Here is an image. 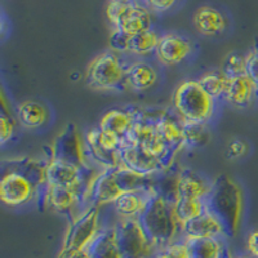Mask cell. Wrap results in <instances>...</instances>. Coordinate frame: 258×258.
<instances>
[{
	"instance_id": "cell-1",
	"label": "cell",
	"mask_w": 258,
	"mask_h": 258,
	"mask_svg": "<svg viewBox=\"0 0 258 258\" xmlns=\"http://www.w3.org/2000/svg\"><path fill=\"white\" fill-rule=\"evenodd\" d=\"M156 176L138 173L124 165L102 169L97 174L89 194V206L102 207L114 204L126 192H155Z\"/></svg>"
},
{
	"instance_id": "cell-2",
	"label": "cell",
	"mask_w": 258,
	"mask_h": 258,
	"mask_svg": "<svg viewBox=\"0 0 258 258\" xmlns=\"http://www.w3.org/2000/svg\"><path fill=\"white\" fill-rule=\"evenodd\" d=\"M138 221L156 249L182 239L183 225L177 218L174 202L158 191L149 198Z\"/></svg>"
},
{
	"instance_id": "cell-3",
	"label": "cell",
	"mask_w": 258,
	"mask_h": 258,
	"mask_svg": "<svg viewBox=\"0 0 258 258\" xmlns=\"http://www.w3.org/2000/svg\"><path fill=\"white\" fill-rule=\"evenodd\" d=\"M207 208L220 220L226 236L232 238L239 232L244 212V197L240 186L227 174L213 181L212 191L206 199Z\"/></svg>"
},
{
	"instance_id": "cell-4",
	"label": "cell",
	"mask_w": 258,
	"mask_h": 258,
	"mask_svg": "<svg viewBox=\"0 0 258 258\" xmlns=\"http://www.w3.org/2000/svg\"><path fill=\"white\" fill-rule=\"evenodd\" d=\"M173 109L181 121L208 123L214 114L213 100L198 80H186L177 87L173 93Z\"/></svg>"
},
{
	"instance_id": "cell-5",
	"label": "cell",
	"mask_w": 258,
	"mask_h": 258,
	"mask_svg": "<svg viewBox=\"0 0 258 258\" xmlns=\"http://www.w3.org/2000/svg\"><path fill=\"white\" fill-rule=\"evenodd\" d=\"M128 62L124 61L119 53L105 52L97 56L89 63L85 73V83L88 87L101 91L123 89L125 83Z\"/></svg>"
},
{
	"instance_id": "cell-6",
	"label": "cell",
	"mask_w": 258,
	"mask_h": 258,
	"mask_svg": "<svg viewBox=\"0 0 258 258\" xmlns=\"http://www.w3.org/2000/svg\"><path fill=\"white\" fill-rule=\"evenodd\" d=\"M135 123L123 138V141L126 144L137 145L150 155L167 161L170 165L173 164L174 155L177 153L169 149V146L159 136L155 128V121L150 120L149 117L141 112H135Z\"/></svg>"
},
{
	"instance_id": "cell-7",
	"label": "cell",
	"mask_w": 258,
	"mask_h": 258,
	"mask_svg": "<svg viewBox=\"0 0 258 258\" xmlns=\"http://www.w3.org/2000/svg\"><path fill=\"white\" fill-rule=\"evenodd\" d=\"M87 156L91 158L102 169H110L120 165V151L123 137L115 133L96 128L84 136Z\"/></svg>"
},
{
	"instance_id": "cell-8",
	"label": "cell",
	"mask_w": 258,
	"mask_h": 258,
	"mask_svg": "<svg viewBox=\"0 0 258 258\" xmlns=\"http://www.w3.org/2000/svg\"><path fill=\"white\" fill-rule=\"evenodd\" d=\"M100 232V207H87L84 212L70 222L61 252L88 249Z\"/></svg>"
},
{
	"instance_id": "cell-9",
	"label": "cell",
	"mask_w": 258,
	"mask_h": 258,
	"mask_svg": "<svg viewBox=\"0 0 258 258\" xmlns=\"http://www.w3.org/2000/svg\"><path fill=\"white\" fill-rule=\"evenodd\" d=\"M115 230L123 258H151L156 252L138 218L120 220Z\"/></svg>"
},
{
	"instance_id": "cell-10",
	"label": "cell",
	"mask_w": 258,
	"mask_h": 258,
	"mask_svg": "<svg viewBox=\"0 0 258 258\" xmlns=\"http://www.w3.org/2000/svg\"><path fill=\"white\" fill-rule=\"evenodd\" d=\"M50 158L68 161L80 168L88 167L85 140L82 137L75 124H68L66 128L59 133L52 146Z\"/></svg>"
},
{
	"instance_id": "cell-11",
	"label": "cell",
	"mask_w": 258,
	"mask_h": 258,
	"mask_svg": "<svg viewBox=\"0 0 258 258\" xmlns=\"http://www.w3.org/2000/svg\"><path fill=\"white\" fill-rule=\"evenodd\" d=\"M38 191V186L24 174L17 172H2L0 199L6 206H25L30 200L34 199Z\"/></svg>"
},
{
	"instance_id": "cell-12",
	"label": "cell",
	"mask_w": 258,
	"mask_h": 258,
	"mask_svg": "<svg viewBox=\"0 0 258 258\" xmlns=\"http://www.w3.org/2000/svg\"><path fill=\"white\" fill-rule=\"evenodd\" d=\"M119 156L121 165L147 176H158L159 173L167 172L172 167L167 161L147 154L137 145L126 144L124 141L119 151Z\"/></svg>"
},
{
	"instance_id": "cell-13",
	"label": "cell",
	"mask_w": 258,
	"mask_h": 258,
	"mask_svg": "<svg viewBox=\"0 0 258 258\" xmlns=\"http://www.w3.org/2000/svg\"><path fill=\"white\" fill-rule=\"evenodd\" d=\"M192 52L191 41L178 34L160 36L155 54L159 62L165 66H177L185 61Z\"/></svg>"
},
{
	"instance_id": "cell-14",
	"label": "cell",
	"mask_w": 258,
	"mask_h": 258,
	"mask_svg": "<svg viewBox=\"0 0 258 258\" xmlns=\"http://www.w3.org/2000/svg\"><path fill=\"white\" fill-rule=\"evenodd\" d=\"M114 26L128 35H135L151 29V15L146 7L136 3L135 0L126 2Z\"/></svg>"
},
{
	"instance_id": "cell-15",
	"label": "cell",
	"mask_w": 258,
	"mask_h": 258,
	"mask_svg": "<svg viewBox=\"0 0 258 258\" xmlns=\"http://www.w3.org/2000/svg\"><path fill=\"white\" fill-rule=\"evenodd\" d=\"M213 182H209L206 177L197 173L190 168H185L177 173L176 192L178 198H188V199H204L208 198L212 191Z\"/></svg>"
},
{
	"instance_id": "cell-16",
	"label": "cell",
	"mask_w": 258,
	"mask_h": 258,
	"mask_svg": "<svg viewBox=\"0 0 258 258\" xmlns=\"http://www.w3.org/2000/svg\"><path fill=\"white\" fill-rule=\"evenodd\" d=\"M226 236L222 223L208 208L197 218L188 221L182 229V239L222 238Z\"/></svg>"
},
{
	"instance_id": "cell-17",
	"label": "cell",
	"mask_w": 258,
	"mask_h": 258,
	"mask_svg": "<svg viewBox=\"0 0 258 258\" xmlns=\"http://www.w3.org/2000/svg\"><path fill=\"white\" fill-rule=\"evenodd\" d=\"M257 96V88L246 74L227 78V85H226L223 98L230 105L235 106L238 109H246L252 105L253 100Z\"/></svg>"
},
{
	"instance_id": "cell-18",
	"label": "cell",
	"mask_w": 258,
	"mask_h": 258,
	"mask_svg": "<svg viewBox=\"0 0 258 258\" xmlns=\"http://www.w3.org/2000/svg\"><path fill=\"white\" fill-rule=\"evenodd\" d=\"M45 199L48 204L58 213L69 216L71 221L75 218L74 212L83 207L80 195L73 188L61 187V186H47L45 187Z\"/></svg>"
},
{
	"instance_id": "cell-19",
	"label": "cell",
	"mask_w": 258,
	"mask_h": 258,
	"mask_svg": "<svg viewBox=\"0 0 258 258\" xmlns=\"http://www.w3.org/2000/svg\"><path fill=\"white\" fill-rule=\"evenodd\" d=\"M2 167H3L2 172H17V173L26 176L38 186L39 190L47 185V182H45L47 164H44L43 161L31 158H21L15 159V160L3 161Z\"/></svg>"
},
{
	"instance_id": "cell-20",
	"label": "cell",
	"mask_w": 258,
	"mask_h": 258,
	"mask_svg": "<svg viewBox=\"0 0 258 258\" xmlns=\"http://www.w3.org/2000/svg\"><path fill=\"white\" fill-rule=\"evenodd\" d=\"M226 25V18L213 7H200L194 15V26L204 36L221 35Z\"/></svg>"
},
{
	"instance_id": "cell-21",
	"label": "cell",
	"mask_w": 258,
	"mask_h": 258,
	"mask_svg": "<svg viewBox=\"0 0 258 258\" xmlns=\"http://www.w3.org/2000/svg\"><path fill=\"white\" fill-rule=\"evenodd\" d=\"M158 71L154 66L144 61L129 62L126 68L125 83L133 91H146L155 85Z\"/></svg>"
},
{
	"instance_id": "cell-22",
	"label": "cell",
	"mask_w": 258,
	"mask_h": 258,
	"mask_svg": "<svg viewBox=\"0 0 258 258\" xmlns=\"http://www.w3.org/2000/svg\"><path fill=\"white\" fill-rule=\"evenodd\" d=\"M156 192V191H155ZM155 192H126L115 200L114 211L121 220L138 218L144 212L149 198Z\"/></svg>"
},
{
	"instance_id": "cell-23",
	"label": "cell",
	"mask_w": 258,
	"mask_h": 258,
	"mask_svg": "<svg viewBox=\"0 0 258 258\" xmlns=\"http://www.w3.org/2000/svg\"><path fill=\"white\" fill-rule=\"evenodd\" d=\"M88 250L93 258H123L117 244L115 226L110 229L101 230L98 236L89 245Z\"/></svg>"
},
{
	"instance_id": "cell-24",
	"label": "cell",
	"mask_w": 258,
	"mask_h": 258,
	"mask_svg": "<svg viewBox=\"0 0 258 258\" xmlns=\"http://www.w3.org/2000/svg\"><path fill=\"white\" fill-rule=\"evenodd\" d=\"M188 250V258H225L226 250L221 238L183 239Z\"/></svg>"
},
{
	"instance_id": "cell-25",
	"label": "cell",
	"mask_w": 258,
	"mask_h": 258,
	"mask_svg": "<svg viewBox=\"0 0 258 258\" xmlns=\"http://www.w3.org/2000/svg\"><path fill=\"white\" fill-rule=\"evenodd\" d=\"M135 120L136 115L133 111L114 109L107 111L101 117L98 128L103 129V131H109V132H112L124 138L126 133L129 132V129L132 128Z\"/></svg>"
},
{
	"instance_id": "cell-26",
	"label": "cell",
	"mask_w": 258,
	"mask_h": 258,
	"mask_svg": "<svg viewBox=\"0 0 258 258\" xmlns=\"http://www.w3.org/2000/svg\"><path fill=\"white\" fill-rule=\"evenodd\" d=\"M17 116L25 128L38 129L47 123L48 111L43 103L29 100L17 106Z\"/></svg>"
},
{
	"instance_id": "cell-27",
	"label": "cell",
	"mask_w": 258,
	"mask_h": 258,
	"mask_svg": "<svg viewBox=\"0 0 258 258\" xmlns=\"http://www.w3.org/2000/svg\"><path fill=\"white\" fill-rule=\"evenodd\" d=\"M155 128L163 141L173 151H178L183 147V129L182 123L169 116H161L155 121Z\"/></svg>"
},
{
	"instance_id": "cell-28",
	"label": "cell",
	"mask_w": 258,
	"mask_h": 258,
	"mask_svg": "<svg viewBox=\"0 0 258 258\" xmlns=\"http://www.w3.org/2000/svg\"><path fill=\"white\" fill-rule=\"evenodd\" d=\"M159 39L160 38L153 29L131 35L128 53L136 56H149L156 50Z\"/></svg>"
},
{
	"instance_id": "cell-29",
	"label": "cell",
	"mask_w": 258,
	"mask_h": 258,
	"mask_svg": "<svg viewBox=\"0 0 258 258\" xmlns=\"http://www.w3.org/2000/svg\"><path fill=\"white\" fill-rule=\"evenodd\" d=\"M183 129V147L206 146L209 142L211 133L206 123H191V121H181Z\"/></svg>"
},
{
	"instance_id": "cell-30",
	"label": "cell",
	"mask_w": 258,
	"mask_h": 258,
	"mask_svg": "<svg viewBox=\"0 0 258 258\" xmlns=\"http://www.w3.org/2000/svg\"><path fill=\"white\" fill-rule=\"evenodd\" d=\"M207 209V203L204 199H188V198H178L174 202V211L177 218L182 225L188 221L197 218Z\"/></svg>"
},
{
	"instance_id": "cell-31",
	"label": "cell",
	"mask_w": 258,
	"mask_h": 258,
	"mask_svg": "<svg viewBox=\"0 0 258 258\" xmlns=\"http://www.w3.org/2000/svg\"><path fill=\"white\" fill-rule=\"evenodd\" d=\"M199 84L202 85L203 89L213 98H223L226 91V85H227V78L225 74L221 71H208V73L203 74L202 77L198 79Z\"/></svg>"
},
{
	"instance_id": "cell-32",
	"label": "cell",
	"mask_w": 258,
	"mask_h": 258,
	"mask_svg": "<svg viewBox=\"0 0 258 258\" xmlns=\"http://www.w3.org/2000/svg\"><path fill=\"white\" fill-rule=\"evenodd\" d=\"M246 56H243L240 53H230L223 62L222 73L226 78L238 77L241 74H245Z\"/></svg>"
},
{
	"instance_id": "cell-33",
	"label": "cell",
	"mask_w": 258,
	"mask_h": 258,
	"mask_svg": "<svg viewBox=\"0 0 258 258\" xmlns=\"http://www.w3.org/2000/svg\"><path fill=\"white\" fill-rule=\"evenodd\" d=\"M151 258H188V250L186 241L183 239L174 241L172 244L156 249Z\"/></svg>"
},
{
	"instance_id": "cell-34",
	"label": "cell",
	"mask_w": 258,
	"mask_h": 258,
	"mask_svg": "<svg viewBox=\"0 0 258 258\" xmlns=\"http://www.w3.org/2000/svg\"><path fill=\"white\" fill-rule=\"evenodd\" d=\"M15 129L16 124L13 117L3 107V111L0 115V144L6 145L7 142L11 141L13 135H15Z\"/></svg>"
},
{
	"instance_id": "cell-35",
	"label": "cell",
	"mask_w": 258,
	"mask_h": 258,
	"mask_svg": "<svg viewBox=\"0 0 258 258\" xmlns=\"http://www.w3.org/2000/svg\"><path fill=\"white\" fill-rule=\"evenodd\" d=\"M129 39H131V35L120 31V30L115 29L111 35H110V47H111L112 52L119 53V54L120 53H128Z\"/></svg>"
},
{
	"instance_id": "cell-36",
	"label": "cell",
	"mask_w": 258,
	"mask_h": 258,
	"mask_svg": "<svg viewBox=\"0 0 258 258\" xmlns=\"http://www.w3.org/2000/svg\"><path fill=\"white\" fill-rule=\"evenodd\" d=\"M245 74L252 80L258 91V48L246 54Z\"/></svg>"
},
{
	"instance_id": "cell-37",
	"label": "cell",
	"mask_w": 258,
	"mask_h": 258,
	"mask_svg": "<svg viewBox=\"0 0 258 258\" xmlns=\"http://www.w3.org/2000/svg\"><path fill=\"white\" fill-rule=\"evenodd\" d=\"M246 151H248V145L245 142L241 140H234L230 142L226 155L229 156V159H238L245 155Z\"/></svg>"
},
{
	"instance_id": "cell-38",
	"label": "cell",
	"mask_w": 258,
	"mask_h": 258,
	"mask_svg": "<svg viewBox=\"0 0 258 258\" xmlns=\"http://www.w3.org/2000/svg\"><path fill=\"white\" fill-rule=\"evenodd\" d=\"M145 3L149 8L156 12H165L174 6L176 0H145Z\"/></svg>"
},
{
	"instance_id": "cell-39",
	"label": "cell",
	"mask_w": 258,
	"mask_h": 258,
	"mask_svg": "<svg viewBox=\"0 0 258 258\" xmlns=\"http://www.w3.org/2000/svg\"><path fill=\"white\" fill-rule=\"evenodd\" d=\"M246 249L249 255L253 258H258V230L250 232L246 239Z\"/></svg>"
},
{
	"instance_id": "cell-40",
	"label": "cell",
	"mask_w": 258,
	"mask_h": 258,
	"mask_svg": "<svg viewBox=\"0 0 258 258\" xmlns=\"http://www.w3.org/2000/svg\"><path fill=\"white\" fill-rule=\"evenodd\" d=\"M58 258H93L88 249L80 250H68V252H61Z\"/></svg>"
},
{
	"instance_id": "cell-41",
	"label": "cell",
	"mask_w": 258,
	"mask_h": 258,
	"mask_svg": "<svg viewBox=\"0 0 258 258\" xmlns=\"http://www.w3.org/2000/svg\"><path fill=\"white\" fill-rule=\"evenodd\" d=\"M225 258H253L250 257V255H231V254H226Z\"/></svg>"
},
{
	"instance_id": "cell-42",
	"label": "cell",
	"mask_w": 258,
	"mask_h": 258,
	"mask_svg": "<svg viewBox=\"0 0 258 258\" xmlns=\"http://www.w3.org/2000/svg\"><path fill=\"white\" fill-rule=\"evenodd\" d=\"M125 2H132V0H125Z\"/></svg>"
}]
</instances>
